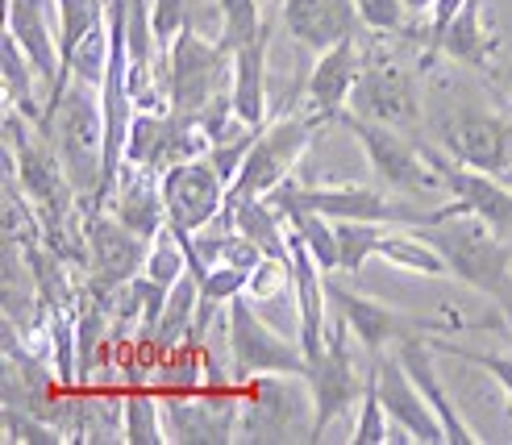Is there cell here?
Masks as SVG:
<instances>
[{"label":"cell","instance_id":"6da1fadb","mask_svg":"<svg viewBox=\"0 0 512 445\" xmlns=\"http://www.w3.org/2000/svg\"><path fill=\"white\" fill-rule=\"evenodd\" d=\"M34 125L50 142V150L59 154V163L80 188V196L96 204L100 183H105V109H100V92L80 80H67L63 96H50L42 121Z\"/></svg>","mask_w":512,"mask_h":445},{"label":"cell","instance_id":"7a4b0ae2","mask_svg":"<svg viewBox=\"0 0 512 445\" xmlns=\"http://www.w3.org/2000/svg\"><path fill=\"white\" fill-rule=\"evenodd\" d=\"M421 238H429L446 254L450 263V275H458L463 283L479 287V292L496 296L500 304L512 300V283H508V271H512V250L504 242V233L492 229L483 217L475 213H463L454 200L438 208V217L429 225H417Z\"/></svg>","mask_w":512,"mask_h":445},{"label":"cell","instance_id":"3957f363","mask_svg":"<svg viewBox=\"0 0 512 445\" xmlns=\"http://www.w3.org/2000/svg\"><path fill=\"white\" fill-rule=\"evenodd\" d=\"M234 96V50L204 42L192 25L167 50V100L175 117H204L217 100Z\"/></svg>","mask_w":512,"mask_h":445},{"label":"cell","instance_id":"277c9868","mask_svg":"<svg viewBox=\"0 0 512 445\" xmlns=\"http://www.w3.org/2000/svg\"><path fill=\"white\" fill-rule=\"evenodd\" d=\"M313 387L304 375H254L242 391L238 437L246 441H313Z\"/></svg>","mask_w":512,"mask_h":445},{"label":"cell","instance_id":"5b68a950","mask_svg":"<svg viewBox=\"0 0 512 445\" xmlns=\"http://www.w3.org/2000/svg\"><path fill=\"white\" fill-rule=\"evenodd\" d=\"M279 213H292V208H309V213L334 217V221H379V225H429L438 217L421 213V208L404 204V200H388L371 188H300V183H279V188L267 196Z\"/></svg>","mask_w":512,"mask_h":445},{"label":"cell","instance_id":"8992f818","mask_svg":"<svg viewBox=\"0 0 512 445\" xmlns=\"http://www.w3.org/2000/svg\"><path fill=\"white\" fill-rule=\"evenodd\" d=\"M229 354H234L238 379H254V375H304L309 379L313 371V362L300 350V342L279 337L242 296L229 300Z\"/></svg>","mask_w":512,"mask_h":445},{"label":"cell","instance_id":"52a82bcc","mask_svg":"<svg viewBox=\"0 0 512 445\" xmlns=\"http://www.w3.org/2000/svg\"><path fill=\"white\" fill-rule=\"evenodd\" d=\"M338 121L358 138V146H363L367 159H371V171L388 183L392 192H400V196H425L433 183H442V175L425 163L421 146L408 142L396 125L371 121L363 113H342Z\"/></svg>","mask_w":512,"mask_h":445},{"label":"cell","instance_id":"ba28073f","mask_svg":"<svg viewBox=\"0 0 512 445\" xmlns=\"http://www.w3.org/2000/svg\"><path fill=\"white\" fill-rule=\"evenodd\" d=\"M313 117H279L271 125H263L259 142L250 146L246 163L229 188V200H246V196H271L279 183L292 179V167L300 163V154L309 150V138H313Z\"/></svg>","mask_w":512,"mask_h":445},{"label":"cell","instance_id":"9c48e42d","mask_svg":"<svg viewBox=\"0 0 512 445\" xmlns=\"http://www.w3.org/2000/svg\"><path fill=\"white\" fill-rule=\"evenodd\" d=\"M163 200H167V225L175 229V238L188 242L192 233H200L225 208L229 188L209 163V154H204V159H188L163 171Z\"/></svg>","mask_w":512,"mask_h":445},{"label":"cell","instance_id":"30bf717a","mask_svg":"<svg viewBox=\"0 0 512 445\" xmlns=\"http://www.w3.org/2000/svg\"><path fill=\"white\" fill-rule=\"evenodd\" d=\"M84 242L96 292H113V287L138 279L150 254V242L125 225L113 208H92L84 217Z\"/></svg>","mask_w":512,"mask_h":445},{"label":"cell","instance_id":"8fae6325","mask_svg":"<svg viewBox=\"0 0 512 445\" xmlns=\"http://www.w3.org/2000/svg\"><path fill=\"white\" fill-rule=\"evenodd\" d=\"M238 416H242V396L234 391H184V396H167L163 391V425L167 441L184 445H225L238 441Z\"/></svg>","mask_w":512,"mask_h":445},{"label":"cell","instance_id":"7c38bea8","mask_svg":"<svg viewBox=\"0 0 512 445\" xmlns=\"http://www.w3.org/2000/svg\"><path fill=\"white\" fill-rule=\"evenodd\" d=\"M350 325L334 312L329 321V342H325V354L313 362L309 371V387H313V404H317V416H313V441H321V433L338 421V416L358 400V391L367 383H358V371L350 362Z\"/></svg>","mask_w":512,"mask_h":445},{"label":"cell","instance_id":"4fadbf2b","mask_svg":"<svg viewBox=\"0 0 512 445\" xmlns=\"http://www.w3.org/2000/svg\"><path fill=\"white\" fill-rule=\"evenodd\" d=\"M421 154H425V163L442 175V188L454 196V204L463 208V213L483 217L492 229H500L508 238L512 233V192L504 188V183H496V175L475 171L467 163H458L454 154H442L433 146H421Z\"/></svg>","mask_w":512,"mask_h":445},{"label":"cell","instance_id":"5bb4252c","mask_svg":"<svg viewBox=\"0 0 512 445\" xmlns=\"http://www.w3.org/2000/svg\"><path fill=\"white\" fill-rule=\"evenodd\" d=\"M375 383H379V396H383V408H388L392 421L413 437V441H425V445H442L446 441V425L442 416L433 412V404L421 396V387L408 375V366L400 362V354H375Z\"/></svg>","mask_w":512,"mask_h":445},{"label":"cell","instance_id":"9a60e30c","mask_svg":"<svg viewBox=\"0 0 512 445\" xmlns=\"http://www.w3.org/2000/svg\"><path fill=\"white\" fill-rule=\"evenodd\" d=\"M350 113H363L371 121L396 125V129L417 125L421 109H417V84H413V75L400 71L396 63L371 59L363 67V75H358V84H354Z\"/></svg>","mask_w":512,"mask_h":445},{"label":"cell","instance_id":"2e32d148","mask_svg":"<svg viewBox=\"0 0 512 445\" xmlns=\"http://www.w3.org/2000/svg\"><path fill=\"white\" fill-rule=\"evenodd\" d=\"M325 292H329V304H334V312L350 325L354 342L363 346V350H371V354H379L383 346L392 342V337H396V342H404V337H425V329L417 321L400 317L396 308L379 304L371 296L350 292V287H342L334 275H325Z\"/></svg>","mask_w":512,"mask_h":445},{"label":"cell","instance_id":"e0dca14e","mask_svg":"<svg viewBox=\"0 0 512 445\" xmlns=\"http://www.w3.org/2000/svg\"><path fill=\"white\" fill-rule=\"evenodd\" d=\"M363 75V55H358V38H346L317 55L309 84H304V104H309L313 121H338L354 96V84Z\"/></svg>","mask_w":512,"mask_h":445},{"label":"cell","instance_id":"ac0fdd59","mask_svg":"<svg viewBox=\"0 0 512 445\" xmlns=\"http://www.w3.org/2000/svg\"><path fill=\"white\" fill-rule=\"evenodd\" d=\"M442 142L458 163L500 175L512 154V121L492 117V113H463L458 121L442 125Z\"/></svg>","mask_w":512,"mask_h":445},{"label":"cell","instance_id":"d6986e66","mask_svg":"<svg viewBox=\"0 0 512 445\" xmlns=\"http://www.w3.org/2000/svg\"><path fill=\"white\" fill-rule=\"evenodd\" d=\"M284 25L300 46L321 55L346 38H358L363 17H358V0H284Z\"/></svg>","mask_w":512,"mask_h":445},{"label":"cell","instance_id":"ffe728a7","mask_svg":"<svg viewBox=\"0 0 512 445\" xmlns=\"http://www.w3.org/2000/svg\"><path fill=\"white\" fill-rule=\"evenodd\" d=\"M50 13H55L50 0H5V30L25 46L38 75L55 88L63 80V55H59V34L50 25Z\"/></svg>","mask_w":512,"mask_h":445},{"label":"cell","instance_id":"44dd1931","mask_svg":"<svg viewBox=\"0 0 512 445\" xmlns=\"http://www.w3.org/2000/svg\"><path fill=\"white\" fill-rule=\"evenodd\" d=\"M113 208V213L130 225L134 233H142V238H159V233L167 229V200H163V175L155 171H142V167H121V179H117V192L113 200L105 204Z\"/></svg>","mask_w":512,"mask_h":445},{"label":"cell","instance_id":"7402d4cb","mask_svg":"<svg viewBox=\"0 0 512 445\" xmlns=\"http://www.w3.org/2000/svg\"><path fill=\"white\" fill-rule=\"evenodd\" d=\"M429 337H404L400 342V362L408 366V375H413V383L421 387V396L433 404V412L442 416V425H446V441L450 445H479L483 437L458 416V408L450 404V396H446V387H442V379H438V371H433V354H429Z\"/></svg>","mask_w":512,"mask_h":445},{"label":"cell","instance_id":"603a6c76","mask_svg":"<svg viewBox=\"0 0 512 445\" xmlns=\"http://www.w3.org/2000/svg\"><path fill=\"white\" fill-rule=\"evenodd\" d=\"M234 113L254 129L267 125V30L234 50Z\"/></svg>","mask_w":512,"mask_h":445},{"label":"cell","instance_id":"cb8c5ba5","mask_svg":"<svg viewBox=\"0 0 512 445\" xmlns=\"http://www.w3.org/2000/svg\"><path fill=\"white\" fill-rule=\"evenodd\" d=\"M383 263H392L408 275H450V263H446V254L433 246L429 238H421V229L417 225H388V233H383V242H379V254Z\"/></svg>","mask_w":512,"mask_h":445},{"label":"cell","instance_id":"d4e9b609","mask_svg":"<svg viewBox=\"0 0 512 445\" xmlns=\"http://www.w3.org/2000/svg\"><path fill=\"white\" fill-rule=\"evenodd\" d=\"M438 50H446L450 59L467 63V67H488L492 59V34L483 30V0H467L458 17L446 25V34L438 42Z\"/></svg>","mask_w":512,"mask_h":445},{"label":"cell","instance_id":"484cf974","mask_svg":"<svg viewBox=\"0 0 512 445\" xmlns=\"http://www.w3.org/2000/svg\"><path fill=\"white\" fill-rule=\"evenodd\" d=\"M121 441L130 445H159L167 441L163 425V396L150 387H130L121 396Z\"/></svg>","mask_w":512,"mask_h":445},{"label":"cell","instance_id":"4316f807","mask_svg":"<svg viewBox=\"0 0 512 445\" xmlns=\"http://www.w3.org/2000/svg\"><path fill=\"white\" fill-rule=\"evenodd\" d=\"M109 63H113V30L105 21V25H96V30H88L80 42H75V50L63 59V75H71V80H80V84L100 92V88H105Z\"/></svg>","mask_w":512,"mask_h":445},{"label":"cell","instance_id":"83f0119b","mask_svg":"<svg viewBox=\"0 0 512 445\" xmlns=\"http://www.w3.org/2000/svg\"><path fill=\"white\" fill-rule=\"evenodd\" d=\"M34 71L38 67L25 55V46L5 30V104L21 109L30 121H42L46 104H38V96H34Z\"/></svg>","mask_w":512,"mask_h":445},{"label":"cell","instance_id":"f1b7e54d","mask_svg":"<svg viewBox=\"0 0 512 445\" xmlns=\"http://www.w3.org/2000/svg\"><path fill=\"white\" fill-rule=\"evenodd\" d=\"M388 225L379 221H338V275H358L379 254Z\"/></svg>","mask_w":512,"mask_h":445},{"label":"cell","instance_id":"f546056e","mask_svg":"<svg viewBox=\"0 0 512 445\" xmlns=\"http://www.w3.org/2000/svg\"><path fill=\"white\" fill-rule=\"evenodd\" d=\"M59 13V55L67 59L88 30L109 21V0H55Z\"/></svg>","mask_w":512,"mask_h":445},{"label":"cell","instance_id":"4dcf8cb0","mask_svg":"<svg viewBox=\"0 0 512 445\" xmlns=\"http://www.w3.org/2000/svg\"><path fill=\"white\" fill-rule=\"evenodd\" d=\"M184 271H188V246L179 242L175 229L167 225L159 238H150V254H146L142 275H146L150 283H159V287H171Z\"/></svg>","mask_w":512,"mask_h":445},{"label":"cell","instance_id":"1f68e13d","mask_svg":"<svg viewBox=\"0 0 512 445\" xmlns=\"http://www.w3.org/2000/svg\"><path fill=\"white\" fill-rule=\"evenodd\" d=\"M388 408H383V396H379V383H375V371L367 375V387H363V408H358V421H354V433L350 441L354 445H383L392 441V429H388Z\"/></svg>","mask_w":512,"mask_h":445},{"label":"cell","instance_id":"d6a6232c","mask_svg":"<svg viewBox=\"0 0 512 445\" xmlns=\"http://www.w3.org/2000/svg\"><path fill=\"white\" fill-rule=\"evenodd\" d=\"M408 13V0H358V17L371 34H404Z\"/></svg>","mask_w":512,"mask_h":445},{"label":"cell","instance_id":"836d02e7","mask_svg":"<svg viewBox=\"0 0 512 445\" xmlns=\"http://www.w3.org/2000/svg\"><path fill=\"white\" fill-rule=\"evenodd\" d=\"M150 21H155L159 50H171V42L188 30V5L184 0H150Z\"/></svg>","mask_w":512,"mask_h":445},{"label":"cell","instance_id":"e575fe53","mask_svg":"<svg viewBox=\"0 0 512 445\" xmlns=\"http://www.w3.org/2000/svg\"><path fill=\"white\" fill-rule=\"evenodd\" d=\"M433 342V337H429ZM438 350H446V354H458L463 362H475V366H483L500 387H504V396H508V404H512V358L508 354H475V350H458L454 342H433Z\"/></svg>","mask_w":512,"mask_h":445},{"label":"cell","instance_id":"d590c367","mask_svg":"<svg viewBox=\"0 0 512 445\" xmlns=\"http://www.w3.org/2000/svg\"><path fill=\"white\" fill-rule=\"evenodd\" d=\"M433 5H438V0H408V9L413 13H433Z\"/></svg>","mask_w":512,"mask_h":445},{"label":"cell","instance_id":"8d00e7d4","mask_svg":"<svg viewBox=\"0 0 512 445\" xmlns=\"http://www.w3.org/2000/svg\"><path fill=\"white\" fill-rule=\"evenodd\" d=\"M50 5H55V0H50Z\"/></svg>","mask_w":512,"mask_h":445}]
</instances>
